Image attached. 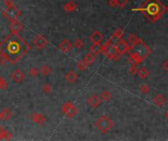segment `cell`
<instances>
[{"instance_id": "cell-1", "label": "cell", "mask_w": 168, "mask_h": 141, "mask_svg": "<svg viewBox=\"0 0 168 141\" xmlns=\"http://www.w3.org/2000/svg\"><path fill=\"white\" fill-rule=\"evenodd\" d=\"M30 50V45L22 38L19 32H10L0 41V54L8 63L15 65Z\"/></svg>"}, {"instance_id": "cell-2", "label": "cell", "mask_w": 168, "mask_h": 141, "mask_svg": "<svg viewBox=\"0 0 168 141\" xmlns=\"http://www.w3.org/2000/svg\"><path fill=\"white\" fill-rule=\"evenodd\" d=\"M3 16L6 18L8 21H14V20H17L19 18V17H21L22 15V12L20 9H18L15 5H13V6L11 7H6V9L3 10Z\"/></svg>"}, {"instance_id": "cell-3", "label": "cell", "mask_w": 168, "mask_h": 141, "mask_svg": "<svg viewBox=\"0 0 168 141\" xmlns=\"http://www.w3.org/2000/svg\"><path fill=\"white\" fill-rule=\"evenodd\" d=\"M62 113L66 116L67 118H73L77 115L78 109L72 102H65L61 107Z\"/></svg>"}, {"instance_id": "cell-4", "label": "cell", "mask_w": 168, "mask_h": 141, "mask_svg": "<svg viewBox=\"0 0 168 141\" xmlns=\"http://www.w3.org/2000/svg\"><path fill=\"white\" fill-rule=\"evenodd\" d=\"M11 80H13V82L17 84H20L24 81L25 80V74L21 69L17 68L16 70H13V73L11 74Z\"/></svg>"}, {"instance_id": "cell-5", "label": "cell", "mask_w": 168, "mask_h": 141, "mask_svg": "<svg viewBox=\"0 0 168 141\" xmlns=\"http://www.w3.org/2000/svg\"><path fill=\"white\" fill-rule=\"evenodd\" d=\"M33 45L36 47L38 49H43L48 43V40L44 35H38L33 38Z\"/></svg>"}, {"instance_id": "cell-6", "label": "cell", "mask_w": 168, "mask_h": 141, "mask_svg": "<svg viewBox=\"0 0 168 141\" xmlns=\"http://www.w3.org/2000/svg\"><path fill=\"white\" fill-rule=\"evenodd\" d=\"M110 125H111L110 121H109L108 118H106V117L100 118V120L96 123V126H97V128H99L101 131H103V132L107 131L108 129L110 128Z\"/></svg>"}, {"instance_id": "cell-7", "label": "cell", "mask_w": 168, "mask_h": 141, "mask_svg": "<svg viewBox=\"0 0 168 141\" xmlns=\"http://www.w3.org/2000/svg\"><path fill=\"white\" fill-rule=\"evenodd\" d=\"M30 120H32L35 123H36V125H43L46 123L47 119H46V117L44 115L35 112V113H33V114L30 115Z\"/></svg>"}, {"instance_id": "cell-8", "label": "cell", "mask_w": 168, "mask_h": 141, "mask_svg": "<svg viewBox=\"0 0 168 141\" xmlns=\"http://www.w3.org/2000/svg\"><path fill=\"white\" fill-rule=\"evenodd\" d=\"M23 30V25L18 20H14L10 22V30L11 32H19Z\"/></svg>"}, {"instance_id": "cell-9", "label": "cell", "mask_w": 168, "mask_h": 141, "mask_svg": "<svg viewBox=\"0 0 168 141\" xmlns=\"http://www.w3.org/2000/svg\"><path fill=\"white\" fill-rule=\"evenodd\" d=\"M58 48H59L63 53H67L72 49V44L70 43V41L68 39H63V40L59 43V45H58Z\"/></svg>"}, {"instance_id": "cell-10", "label": "cell", "mask_w": 168, "mask_h": 141, "mask_svg": "<svg viewBox=\"0 0 168 141\" xmlns=\"http://www.w3.org/2000/svg\"><path fill=\"white\" fill-rule=\"evenodd\" d=\"M12 117H13V113L10 109L5 108L0 111V121H8L12 119Z\"/></svg>"}, {"instance_id": "cell-11", "label": "cell", "mask_w": 168, "mask_h": 141, "mask_svg": "<svg viewBox=\"0 0 168 141\" xmlns=\"http://www.w3.org/2000/svg\"><path fill=\"white\" fill-rule=\"evenodd\" d=\"M76 9H77V4L74 1H68L67 3L63 5V10L67 13L74 12Z\"/></svg>"}, {"instance_id": "cell-12", "label": "cell", "mask_w": 168, "mask_h": 141, "mask_svg": "<svg viewBox=\"0 0 168 141\" xmlns=\"http://www.w3.org/2000/svg\"><path fill=\"white\" fill-rule=\"evenodd\" d=\"M77 78H78V75L74 70H70V72H68L65 75V80L67 82L69 83H74L75 81L77 80Z\"/></svg>"}, {"instance_id": "cell-13", "label": "cell", "mask_w": 168, "mask_h": 141, "mask_svg": "<svg viewBox=\"0 0 168 141\" xmlns=\"http://www.w3.org/2000/svg\"><path fill=\"white\" fill-rule=\"evenodd\" d=\"M12 137V133L9 132L7 129H5L4 128L0 126V140L5 139V140H9Z\"/></svg>"}, {"instance_id": "cell-14", "label": "cell", "mask_w": 168, "mask_h": 141, "mask_svg": "<svg viewBox=\"0 0 168 141\" xmlns=\"http://www.w3.org/2000/svg\"><path fill=\"white\" fill-rule=\"evenodd\" d=\"M102 35L99 32H94L91 33V35L89 36L91 40L94 42V43H99L100 41L102 40Z\"/></svg>"}, {"instance_id": "cell-15", "label": "cell", "mask_w": 168, "mask_h": 141, "mask_svg": "<svg viewBox=\"0 0 168 141\" xmlns=\"http://www.w3.org/2000/svg\"><path fill=\"white\" fill-rule=\"evenodd\" d=\"M99 103H100V100L96 95H92V96L89 99V106L92 107V108H96V107L99 105Z\"/></svg>"}, {"instance_id": "cell-16", "label": "cell", "mask_w": 168, "mask_h": 141, "mask_svg": "<svg viewBox=\"0 0 168 141\" xmlns=\"http://www.w3.org/2000/svg\"><path fill=\"white\" fill-rule=\"evenodd\" d=\"M94 61V56L92 55V54H86L85 56V58H84V60H83L84 64H85L86 66V65L91 64Z\"/></svg>"}, {"instance_id": "cell-17", "label": "cell", "mask_w": 168, "mask_h": 141, "mask_svg": "<svg viewBox=\"0 0 168 141\" xmlns=\"http://www.w3.org/2000/svg\"><path fill=\"white\" fill-rule=\"evenodd\" d=\"M147 11L150 12V14L153 15V14H155L158 11V7L156 6L155 4H150V6L147 7Z\"/></svg>"}, {"instance_id": "cell-18", "label": "cell", "mask_w": 168, "mask_h": 141, "mask_svg": "<svg viewBox=\"0 0 168 141\" xmlns=\"http://www.w3.org/2000/svg\"><path fill=\"white\" fill-rule=\"evenodd\" d=\"M40 72V74L43 75H47L50 74V72H51V69H50L49 67H47V66H43Z\"/></svg>"}, {"instance_id": "cell-19", "label": "cell", "mask_w": 168, "mask_h": 141, "mask_svg": "<svg viewBox=\"0 0 168 141\" xmlns=\"http://www.w3.org/2000/svg\"><path fill=\"white\" fill-rule=\"evenodd\" d=\"M40 70L36 69V68H30V70H29V74L30 75H32V77H38V75H40Z\"/></svg>"}, {"instance_id": "cell-20", "label": "cell", "mask_w": 168, "mask_h": 141, "mask_svg": "<svg viewBox=\"0 0 168 141\" xmlns=\"http://www.w3.org/2000/svg\"><path fill=\"white\" fill-rule=\"evenodd\" d=\"M83 45H84V42H83V40L81 38L76 39L75 42H74V46L76 47L77 49H81L83 47Z\"/></svg>"}, {"instance_id": "cell-21", "label": "cell", "mask_w": 168, "mask_h": 141, "mask_svg": "<svg viewBox=\"0 0 168 141\" xmlns=\"http://www.w3.org/2000/svg\"><path fill=\"white\" fill-rule=\"evenodd\" d=\"M41 90H43V92H44V93H50V92H51V90H52V87H51L50 84L46 83V84H44L43 87H41Z\"/></svg>"}, {"instance_id": "cell-22", "label": "cell", "mask_w": 168, "mask_h": 141, "mask_svg": "<svg viewBox=\"0 0 168 141\" xmlns=\"http://www.w3.org/2000/svg\"><path fill=\"white\" fill-rule=\"evenodd\" d=\"M89 49H91V52L94 53V54L99 53V43H94V44H92Z\"/></svg>"}, {"instance_id": "cell-23", "label": "cell", "mask_w": 168, "mask_h": 141, "mask_svg": "<svg viewBox=\"0 0 168 141\" xmlns=\"http://www.w3.org/2000/svg\"><path fill=\"white\" fill-rule=\"evenodd\" d=\"M7 87V83L2 77H0V90H4Z\"/></svg>"}, {"instance_id": "cell-24", "label": "cell", "mask_w": 168, "mask_h": 141, "mask_svg": "<svg viewBox=\"0 0 168 141\" xmlns=\"http://www.w3.org/2000/svg\"><path fill=\"white\" fill-rule=\"evenodd\" d=\"M4 4L6 7H11L13 6V0H4Z\"/></svg>"}, {"instance_id": "cell-25", "label": "cell", "mask_w": 168, "mask_h": 141, "mask_svg": "<svg viewBox=\"0 0 168 141\" xmlns=\"http://www.w3.org/2000/svg\"><path fill=\"white\" fill-rule=\"evenodd\" d=\"M6 63H8L7 60H6V58H5L3 55L0 54V65H5Z\"/></svg>"}, {"instance_id": "cell-26", "label": "cell", "mask_w": 168, "mask_h": 141, "mask_svg": "<svg viewBox=\"0 0 168 141\" xmlns=\"http://www.w3.org/2000/svg\"><path fill=\"white\" fill-rule=\"evenodd\" d=\"M77 67H78V69H80V70H84V69H85V67H86V65L84 64V62L82 61V62H79V63H78Z\"/></svg>"}]
</instances>
